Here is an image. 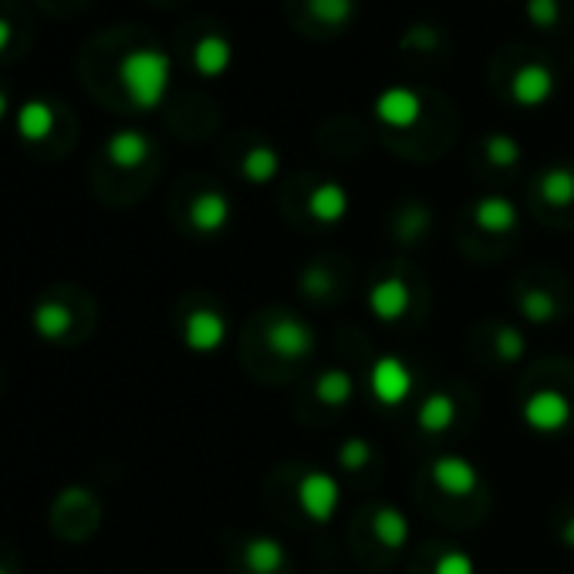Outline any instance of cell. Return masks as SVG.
<instances>
[{"label":"cell","mask_w":574,"mask_h":574,"mask_svg":"<svg viewBox=\"0 0 574 574\" xmlns=\"http://www.w3.org/2000/svg\"><path fill=\"white\" fill-rule=\"evenodd\" d=\"M419 504L426 514L453 527L480 524L491 507V487L466 457H436L419 476Z\"/></svg>","instance_id":"1"},{"label":"cell","mask_w":574,"mask_h":574,"mask_svg":"<svg viewBox=\"0 0 574 574\" xmlns=\"http://www.w3.org/2000/svg\"><path fill=\"white\" fill-rule=\"evenodd\" d=\"M254 341L260 351L257 375H263V365H271L268 379H288L294 369L312 362L318 351L315 328L291 307H263L254 322Z\"/></svg>","instance_id":"2"},{"label":"cell","mask_w":574,"mask_h":574,"mask_svg":"<svg viewBox=\"0 0 574 574\" xmlns=\"http://www.w3.org/2000/svg\"><path fill=\"white\" fill-rule=\"evenodd\" d=\"M369 312L375 322L389 328H413L419 322V312L426 307V291L419 284V271L409 268L406 260H389L369 281L365 291Z\"/></svg>","instance_id":"3"},{"label":"cell","mask_w":574,"mask_h":574,"mask_svg":"<svg viewBox=\"0 0 574 574\" xmlns=\"http://www.w3.org/2000/svg\"><path fill=\"white\" fill-rule=\"evenodd\" d=\"M520 419L538 436H561L574 426V372L551 375L541 369L524 379L520 392Z\"/></svg>","instance_id":"4"},{"label":"cell","mask_w":574,"mask_h":574,"mask_svg":"<svg viewBox=\"0 0 574 574\" xmlns=\"http://www.w3.org/2000/svg\"><path fill=\"white\" fill-rule=\"evenodd\" d=\"M409 544V517L395 504H372L351 520V551L365 567H385Z\"/></svg>","instance_id":"5"},{"label":"cell","mask_w":574,"mask_h":574,"mask_svg":"<svg viewBox=\"0 0 574 574\" xmlns=\"http://www.w3.org/2000/svg\"><path fill=\"white\" fill-rule=\"evenodd\" d=\"M514 307L527 325H558L571 307L574 297L564 291L561 278L554 271H524L514 284Z\"/></svg>","instance_id":"6"},{"label":"cell","mask_w":574,"mask_h":574,"mask_svg":"<svg viewBox=\"0 0 574 574\" xmlns=\"http://www.w3.org/2000/svg\"><path fill=\"white\" fill-rule=\"evenodd\" d=\"M172 78V61L166 52L156 48H136L119 61V81L125 88V95L132 99L136 109H159Z\"/></svg>","instance_id":"7"},{"label":"cell","mask_w":574,"mask_h":574,"mask_svg":"<svg viewBox=\"0 0 574 574\" xmlns=\"http://www.w3.org/2000/svg\"><path fill=\"white\" fill-rule=\"evenodd\" d=\"M288 491L294 500V510L301 514V520L307 524H328L338 514L341 504V487L338 480L328 470L318 466H294Z\"/></svg>","instance_id":"8"},{"label":"cell","mask_w":574,"mask_h":574,"mask_svg":"<svg viewBox=\"0 0 574 574\" xmlns=\"http://www.w3.org/2000/svg\"><path fill=\"white\" fill-rule=\"evenodd\" d=\"M470 395L457 385H439L426 392V399L416 406V432L423 439H450L470 419Z\"/></svg>","instance_id":"9"},{"label":"cell","mask_w":574,"mask_h":574,"mask_svg":"<svg viewBox=\"0 0 574 574\" xmlns=\"http://www.w3.org/2000/svg\"><path fill=\"white\" fill-rule=\"evenodd\" d=\"M356 392H359L356 372L348 365H328L307 385V395H304L307 406L301 413L304 419H335L356 403Z\"/></svg>","instance_id":"10"},{"label":"cell","mask_w":574,"mask_h":574,"mask_svg":"<svg viewBox=\"0 0 574 574\" xmlns=\"http://www.w3.org/2000/svg\"><path fill=\"white\" fill-rule=\"evenodd\" d=\"M234 571L237 574H294L291 551L274 534H244L234 544Z\"/></svg>","instance_id":"11"},{"label":"cell","mask_w":574,"mask_h":574,"mask_svg":"<svg viewBox=\"0 0 574 574\" xmlns=\"http://www.w3.org/2000/svg\"><path fill=\"white\" fill-rule=\"evenodd\" d=\"M348 281H351V271L338 257H318L297 274V291L307 297V304L328 307V304H341V297L348 294Z\"/></svg>","instance_id":"12"},{"label":"cell","mask_w":574,"mask_h":574,"mask_svg":"<svg viewBox=\"0 0 574 574\" xmlns=\"http://www.w3.org/2000/svg\"><path fill=\"white\" fill-rule=\"evenodd\" d=\"M473 351L487 365H517L527 351V338L510 322H483L473 335Z\"/></svg>","instance_id":"13"},{"label":"cell","mask_w":574,"mask_h":574,"mask_svg":"<svg viewBox=\"0 0 574 574\" xmlns=\"http://www.w3.org/2000/svg\"><path fill=\"white\" fill-rule=\"evenodd\" d=\"M466 227L483 237V240H510L520 227V213L514 206V200L500 196V193H487V196H480L470 213H466Z\"/></svg>","instance_id":"14"},{"label":"cell","mask_w":574,"mask_h":574,"mask_svg":"<svg viewBox=\"0 0 574 574\" xmlns=\"http://www.w3.org/2000/svg\"><path fill=\"white\" fill-rule=\"evenodd\" d=\"M227 338V318L216 304H193L183 318V341L196 356H213Z\"/></svg>","instance_id":"15"},{"label":"cell","mask_w":574,"mask_h":574,"mask_svg":"<svg viewBox=\"0 0 574 574\" xmlns=\"http://www.w3.org/2000/svg\"><path fill=\"white\" fill-rule=\"evenodd\" d=\"M369 389L375 395V403L385 409H399L413 395V369L403 359H379L369 372Z\"/></svg>","instance_id":"16"},{"label":"cell","mask_w":574,"mask_h":574,"mask_svg":"<svg viewBox=\"0 0 574 574\" xmlns=\"http://www.w3.org/2000/svg\"><path fill=\"white\" fill-rule=\"evenodd\" d=\"M423 95L409 85H389L375 99V119L389 128H413L423 119Z\"/></svg>","instance_id":"17"},{"label":"cell","mask_w":574,"mask_h":574,"mask_svg":"<svg viewBox=\"0 0 574 574\" xmlns=\"http://www.w3.org/2000/svg\"><path fill=\"white\" fill-rule=\"evenodd\" d=\"M554 88H558V78L548 65H524L517 68L514 81H510V99L520 105V109H541L554 99Z\"/></svg>","instance_id":"18"},{"label":"cell","mask_w":574,"mask_h":574,"mask_svg":"<svg viewBox=\"0 0 574 574\" xmlns=\"http://www.w3.org/2000/svg\"><path fill=\"white\" fill-rule=\"evenodd\" d=\"M534 196L541 206H548L554 213H567L574 206V166L554 162V166L541 169L538 183H534Z\"/></svg>","instance_id":"19"},{"label":"cell","mask_w":574,"mask_h":574,"mask_svg":"<svg viewBox=\"0 0 574 574\" xmlns=\"http://www.w3.org/2000/svg\"><path fill=\"white\" fill-rule=\"evenodd\" d=\"M348 190L335 180H325L318 187L307 190V200H304V213L315 220L322 227H335L348 216Z\"/></svg>","instance_id":"20"},{"label":"cell","mask_w":574,"mask_h":574,"mask_svg":"<svg viewBox=\"0 0 574 574\" xmlns=\"http://www.w3.org/2000/svg\"><path fill=\"white\" fill-rule=\"evenodd\" d=\"M230 213H234V206H230V196L224 190H203V193L193 196L187 216H190V227L196 234L210 237V234H220L230 224Z\"/></svg>","instance_id":"21"},{"label":"cell","mask_w":574,"mask_h":574,"mask_svg":"<svg viewBox=\"0 0 574 574\" xmlns=\"http://www.w3.org/2000/svg\"><path fill=\"white\" fill-rule=\"evenodd\" d=\"M389 230H392V240L399 247H406V250L419 247L432 230V210L419 200H409V203H403L399 210H395Z\"/></svg>","instance_id":"22"},{"label":"cell","mask_w":574,"mask_h":574,"mask_svg":"<svg viewBox=\"0 0 574 574\" xmlns=\"http://www.w3.org/2000/svg\"><path fill=\"white\" fill-rule=\"evenodd\" d=\"M335 463H338V473L341 476H348V480H369V476H375L379 473V450H375V443L372 439H365V436H351V439H345V443L338 447V453H335Z\"/></svg>","instance_id":"23"},{"label":"cell","mask_w":574,"mask_h":574,"mask_svg":"<svg viewBox=\"0 0 574 574\" xmlns=\"http://www.w3.org/2000/svg\"><path fill=\"white\" fill-rule=\"evenodd\" d=\"M413 574H476V567L466 551L453 548L450 541H436L426 548V554H419Z\"/></svg>","instance_id":"24"},{"label":"cell","mask_w":574,"mask_h":574,"mask_svg":"<svg viewBox=\"0 0 574 574\" xmlns=\"http://www.w3.org/2000/svg\"><path fill=\"white\" fill-rule=\"evenodd\" d=\"M234 65V44L224 34H203L193 48V68L203 78H220L227 75V68Z\"/></svg>","instance_id":"25"},{"label":"cell","mask_w":574,"mask_h":574,"mask_svg":"<svg viewBox=\"0 0 574 574\" xmlns=\"http://www.w3.org/2000/svg\"><path fill=\"white\" fill-rule=\"evenodd\" d=\"M149 153H153L149 139L143 136V132H136V128L115 132V136L109 139V146H105L109 162L119 166V169H136V166H143V162L149 159Z\"/></svg>","instance_id":"26"},{"label":"cell","mask_w":574,"mask_h":574,"mask_svg":"<svg viewBox=\"0 0 574 574\" xmlns=\"http://www.w3.org/2000/svg\"><path fill=\"white\" fill-rule=\"evenodd\" d=\"M281 172V153L274 146H250L240 159V176L254 187H268Z\"/></svg>","instance_id":"27"},{"label":"cell","mask_w":574,"mask_h":574,"mask_svg":"<svg viewBox=\"0 0 574 574\" xmlns=\"http://www.w3.org/2000/svg\"><path fill=\"white\" fill-rule=\"evenodd\" d=\"M52 128H55V112H52L48 102L31 99V102L21 105V112H18V132H21V139L41 143V139L52 136Z\"/></svg>","instance_id":"28"},{"label":"cell","mask_w":574,"mask_h":574,"mask_svg":"<svg viewBox=\"0 0 574 574\" xmlns=\"http://www.w3.org/2000/svg\"><path fill=\"white\" fill-rule=\"evenodd\" d=\"M483 159H487L494 169H514L520 162V143L507 132H491V136H483Z\"/></svg>","instance_id":"29"},{"label":"cell","mask_w":574,"mask_h":574,"mask_svg":"<svg viewBox=\"0 0 574 574\" xmlns=\"http://www.w3.org/2000/svg\"><path fill=\"white\" fill-rule=\"evenodd\" d=\"M34 328L44 338H61L71 328V315L65 304H37L34 312Z\"/></svg>","instance_id":"30"},{"label":"cell","mask_w":574,"mask_h":574,"mask_svg":"<svg viewBox=\"0 0 574 574\" xmlns=\"http://www.w3.org/2000/svg\"><path fill=\"white\" fill-rule=\"evenodd\" d=\"M307 11L328 27H345L356 18V0H307Z\"/></svg>","instance_id":"31"},{"label":"cell","mask_w":574,"mask_h":574,"mask_svg":"<svg viewBox=\"0 0 574 574\" xmlns=\"http://www.w3.org/2000/svg\"><path fill=\"white\" fill-rule=\"evenodd\" d=\"M524 14H527V21H531L534 27L551 31L561 21V0H527Z\"/></svg>","instance_id":"32"},{"label":"cell","mask_w":574,"mask_h":574,"mask_svg":"<svg viewBox=\"0 0 574 574\" xmlns=\"http://www.w3.org/2000/svg\"><path fill=\"white\" fill-rule=\"evenodd\" d=\"M554 534H558V541H561L567 551H574V504H564V507L554 514Z\"/></svg>","instance_id":"33"},{"label":"cell","mask_w":574,"mask_h":574,"mask_svg":"<svg viewBox=\"0 0 574 574\" xmlns=\"http://www.w3.org/2000/svg\"><path fill=\"white\" fill-rule=\"evenodd\" d=\"M11 37H14V27H11V21H4V18H0V55H4V52L11 48Z\"/></svg>","instance_id":"34"},{"label":"cell","mask_w":574,"mask_h":574,"mask_svg":"<svg viewBox=\"0 0 574 574\" xmlns=\"http://www.w3.org/2000/svg\"><path fill=\"white\" fill-rule=\"evenodd\" d=\"M4 115H8V95L0 92V119H4Z\"/></svg>","instance_id":"35"},{"label":"cell","mask_w":574,"mask_h":574,"mask_svg":"<svg viewBox=\"0 0 574 574\" xmlns=\"http://www.w3.org/2000/svg\"><path fill=\"white\" fill-rule=\"evenodd\" d=\"M0 574H4V567H0Z\"/></svg>","instance_id":"36"}]
</instances>
